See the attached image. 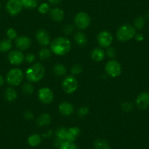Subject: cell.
<instances>
[{
  "label": "cell",
  "instance_id": "cell-1",
  "mask_svg": "<svg viewBox=\"0 0 149 149\" xmlns=\"http://www.w3.org/2000/svg\"><path fill=\"white\" fill-rule=\"evenodd\" d=\"M51 48L56 55H65L71 49V42L66 37H58L51 42Z\"/></svg>",
  "mask_w": 149,
  "mask_h": 149
},
{
  "label": "cell",
  "instance_id": "cell-2",
  "mask_svg": "<svg viewBox=\"0 0 149 149\" xmlns=\"http://www.w3.org/2000/svg\"><path fill=\"white\" fill-rule=\"evenodd\" d=\"M45 74V68L40 63L30 67L26 72V76L30 82H38L42 79Z\"/></svg>",
  "mask_w": 149,
  "mask_h": 149
},
{
  "label": "cell",
  "instance_id": "cell-3",
  "mask_svg": "<svg viewBox=\"0 0 149 149\" xmlns=\"http://www.w3.org/2000/svg\"><path fill=\"white\" fill-rule=\"evenodd\" d=\"M136 34V29L131 24H124L117 31V39L121 42L130 40Z\"/></svg>",
  "mask_w": 149,
  "mask_h": 149
},
{
  "label": "cell",
  "instance_id": "cell-4",
  "mask_svg": "<svg viewBox=\"0 0 149 149\" xmlns=\"http://www.w3.org/2000/svg\"><path fill=\"white\" fill-rule=\"evenodd\" d=\"M24 78L23 72L18 68H14L8 72L6 76V81L10 86H18Z\"/></svg>",
  "mask_w": 149,
  "mask_h": 149
},
{
  "label": "cell",
  "instance_id": "cell-5",
  "mask_svg": "<svg viewBox=\"0 0 149 149\" xmlns=\"http://www.w3.org/2000/svg\"><path fill=\"white\" fill-rule=\"evenodd\" d=\"M74 24L79 29H86L90 25L91 18L89 15L84 12H80L74 18Z\"/></svg>",
  "mask_w": 149,
  "mask_h": 149
},
{
  "label": "cell",
  "instance_id": "cell-6",
  "mask_svg": "<svg viewBox=\"0 0 149 149\" xmlns=\"http://www.w3.org/2000/svg\"><path fill=\"white\" fill-rule=\"evenodd\" d=\"M78 86V81L74 76H67L62 82V88L67 94H72L76 91Z\"/></svg>",
  "mask_w": 149,
  "mask_h": 149
},
{
  "label": "cell",
  "instance_id": "cell-7",
  "mask_svg": "<svg viewBox=\"0 0 149 149\" xmlns=\"http://www.w3.org/2000/svg\"><path fill=\"white\" fill-rule=\"evenodd\" d=\"M105 71L110 76L113 78L119 76L121 73V67L120 63L116 60L108 61L105 66Z\"/></svg>",
  "mask_w": 149,
  "mask_h": 149
},
{
  "label": "cell",
  "instance_id": "cell-8",
  "mask_svg": "<svg viewBox=\"0 0 149 149\" xmlns=\"http://www.w3.org/2000/svg\"><path fill=\"white\" fill-rule=\"evenodd\" d=\"M23 8L21 0H8L6 4L7 11L11 15H16L21 12Z\"/></svg>",
  "mask_w": 149,
  "mask_h": 149
},
{
  "label": "cell",
  "instance_id": "cell-9",
  "mask_svg": "<svg viewBox=\"0 0 149 149\" xmlns=\"http://www.w3.org/2000/svg\"><path fill=\"white\" fill-rule=\"evenodd\" d=\"M97 41L100 46L107 48L111 45L112 42H113V36L108 31H102L98 34Z\"/></svg>",
  "mask_w": 149,
  "mask_h": 149
},
{
  "label": "cell",
  "instance_id": "cell-10",
  "mask_svg": "<svg viewBox=\"0 0 149 149\" xmlns=\"http://www.w3.org/2000/svg\"><path fill=\"white\" fill-rule=\"evenodd\" d=\"M38 97L44 104H49L54 100V93L50 88H42L38 91Z\"/></svg>",
  "mask_w": 149,
  "mask_h": 149
},
{
  "label": "cell",
  "instance_id": "cell-11",
  "mask_svg": "<svg viewBox=\"0 0 149 149\" xmlns=\"http://www.w3.org/2000/svg\"><path fill=\"white\" fill-rule=\"evenodd\" d=\"M136 105L140 110H146L149 106V93H140L136 99Z\"/></svg>",
  "mask_w": 149,
  "mask_h": 149
},
{
  "label": "cell",
  "instance_id": "cell-12",
  "mask_svg": "<svg viewBox=\"0 0 149 149\" xmlns=\"http://www.w3.org/2000/svg\"><path fill=\"white\" fill-rule=\"evenodd\" d=\"M36 39L37 42L42 45H48L51 42V37L46 30L40 29L36 33Z\"/></svg>",
  "mask_w": 149,
  "mask_h": 149
},
{
  "label": "cell",
  "instance_id": "cell-13",
  "mask_svg": "<svg viewBox=\"0 0 149 149\" xmlns=\"http://www.w3.org/2000/svg\"><path fill=\"white\" fill-rule=\"evenodd\" d=\"M24 57L22 52L19 51H13L8 55V59L11 64L13 65H19L24 61Z\"/></svg>",
  "mask_w": 149,
  "mask_h": 149
},
{
  "label": "cell",
  "instance_id": "cell-14",
  "mask_svg": "<svg viewBox=\"0 0 149 149\" xmlns=\"http://www.w3.org/2000/svg\"><path fill=\"white\" fill-rule=\"evenodd\" d=\"M31 45V41L29 37L22 36L18 37L15 40V45L20 50H26L30 48Z\"/></svg>",
  "mask_w": 149,
  "mask_h": 149
},
{
  "label": "cell",
  "instance_id": "cell-15",
  "mask_svg": "<svg viewBox=\"0 0 149 149\" xmlns=\"http://www.w3.org/2000/svg\"><path fill=\"white\" fill-rule=\"evenodd\" d=\"M50 17L52 20L56 22H60L64 18V13L61 9L58 8H55L49 11Z\"/></svg>",
  "mask_w": 149,
  "mask_h": 149
},
{
  "label": "cell",
  "instance_id": "cell-16",
  "mask_svg": "<svg viewBox=\"0 0 149 149\" xmlns=\"http://www.w3.org/2000/svg\"><path fill=\"white\" fill-rule=\"evenodd\" d=\"M81 134V130L78 127H71L70 129H67V138H66V141L71 142L73 143L74 140L78 138V136Z\"/></svg>",
  "mask_w": 149,
  "mask_h": 149
},
{
  "label": "cell",
  "instance_id": "cell-17",
  "mask_svg": "<svg viewBox=\"0 0 149 149\" xmlns=\"http://www.w3.org/2000/svg\"><path fill=\"white\" fill-rule=\"evenodd\" d=\"M58 110H59L61 115L67 116H70L72 113L73 111H74V107L71 103L65 102H62L60 104Z\"/></svg>",
  "mask_w": 149,
  "mask_h": 149
},
{
  "label": "cell",
  "instance_id": "cell-18",
  "mask_svg": "<svg viewBox=\"0 0 149 149\" xmlns=\"http://www.w3.org/2000/svg\"><path fill=\"white\" fill-rule=\"evenodd\" d=\"M104 51L101 48H96L93 49L91 52V57L93 60L95 61H101L104 59Z\"/></svg>",
  "mask_w": 149,
  "mask_h": 149
},
{
  "label": "cell",
  "instance_id": "cell-19",
  "mask_svg": "<svg viewBox=\"0 0 149 149\" xmlns=\"http://www.w3.org/2000/svg\"><path fill=\"white\" fill-rule=\"evenodd\" d=\"M51 122V117L48 113H42L37 119V125L38 127L49 125Z\"/></svg>",
  "mask_w": 149,
  "mask_h": 149
},
{
  "label": "cell",
  "instance_id": "cell-20",
  "mask_svg": "<svg viewBox=\"0 0 149 149\" xmlns=\"http://www.w3.org/2000/svg\"><path fill=\"white\" fill-rule=\"evenodd\" d=\"M74 40L75 41V42H76L77 45L81 47L85 46L87 44V42H88L86 36L82 32H78L74 34Z\"/></svg>",
  "mask_w": 149,
  "mask_h": 149
},
{
  "label": "cell",
  "instance_id": "cell-21",
  "mask_svg": "<svg viewBox=\"0 0 149 149\" xmlns=\"http://www.w3.org/2000/svg\"><path fill=\"white\" fill-rule=\"evenodd\" d=\"M94 146L95 149H110L108 142L104 139H97L94 141Z\"/></svg>",
  "mask_w": 149,
  "mask_h": 149
},
{
  "label": "cell",
  "instance_id": "cell-22",
  "mask_svg": "<svg viewBox=\"0 0 149 149\" xmlns=\"http://www.w3.org/2000/svg\"><path fill=\"white\" fill-rule=\"evenodd\" d=\"M17 96H18V94H17L16 91L13 88H10H10H8L5 90V97L6 98V100H8V101H15L17 99Z\"/></svg>",
  "mask_w": 149,
  "mask_h": 149
},
{
  "label": "cell",
  "instance_id": "cell-23",
  "mask_svg": "<svg viewBox=\"0 0 149 149\" xmlns=\"http://www.w3.org/2000/svg\"><path fill=\"white\" fill-rule=\"evenodd\" d=\"M53 70L56 75L57 76H63L67 73V69L65 66L61 64H56L53 67Z\"/></svg>",
  "mask_w": 149,
  "mask_h": 149
},
{
  "label": "cell",
  "instance_id": "cell-24",
  "mask_svg": "<svg viewBox=\"0 0 149 149\" xmlns=\"http://www.w3.org/2000/svg\"><path fill=\"white\" fill-rule=\"evenodd\" d=\"M12 48V41L10 39H5L0 41V52H8Z\"/></svg>",
  "mask_w": 149,
  "mask_h": 149
},
{
  "label": "cell",
  "instance_id": "cell-25",
  "mask_svg": "<svg viewBox=\"0 0 149 149\" xmlns=\"http://www.w3.org/2000/svg\"><path fill=\"white\" fill-rule=\"evenodd\" d=\"M28 143L29 146H32V147H36V146H39L41 143V137L39 134H34L30 136L28 138Z\"/></svg>",
  "mask_w": 149,
  "mask_h": 149
},
{
  "label": "cell",
  "instance_id": "cell-26",
  "mask_svg": "<svg viewBox=\"0 0 149 149\" xmlns=\"http://www.w3.org/2000/svg\"><path fill=\"white\" fill-rule=\"evenodd\" d=\"M22 3L23 8H25L26 9L31 10L37 8L38 5L37 0H21Z\"/></svg>",
  "mask_w": 149,
  "mask_h": 149
},
{
  "label": "cell",
  "instance_id": "cell-27",
  "mask_svg": "<svg viewBox=\"0 0 149 149\" xmlns=\"http://www.w3.org/2000/svg\"><path fill=\"white\" fill-rule=\"evenodd\" d=\"M146 24V21H145V18L142 16H138L134 19V28L137 29L139 30L143 29V27L145 26Z\"/></svg>",
  "mask_w": 149,
  "mask_h": 149
},
{
  "label": "cell",
  "instance_id": "cell-28",
  "mask_svg": "<svg viewBox=\"0 0 149 149\" xmlns=\"http://www.w3.org/2000/svg\"><path fill=\"white\" fill-rule=\"evenodd\" d=\"M40 58L42 60H46L51 56V51L48 48H43L39 53Z\"/></svg>",
  "mask_w": 149,
  "mask_h": 149
},
{
  "label": "cell",
  "instance_id": "cell-29",
  "mask_svg": "<svg viewBox=\"0 0 149 149\" xmlns=\"http://www.w3.org/2000/svg\"><path fill=\"white\" fill-rule=\"evenodd\" d=\"M67 129L64 128V127H61L58 129L56 131V135L58 138L61 139V140L66 141V138H67Z\"/></svg>",
  "mask_w": 149,
  "mask_h": 149
},
{
  "label": "cell",
  "instance_id": "cell-30",
  "mask_svg": "<svg viewBox=\"0 0 149 149\" xmlns=\"http://www.w3.org/2000/svg\"><path fill=\"white\" fill-rule=\"evenodd\" d=\"M22 91L26 95H29L34 92V88H33L32 85L29 83H26L22 87Z\"/></svg>",
  "mask_w": 149,
  "mask_h": 149
},
{
  "label": "cell",
  "instance_id": "cell-31",
  "mask_svg": "<svg viewBox=\"0 0 149 149\" xmlns=\"http://www.w3.org/2000/svg\"><path fill=\"white\" fill-rule=\"evenodd\" d=\"M60 149H78L76 145L68 141H64L59 148Z\"/></svg>",
  "mask_w": 149,
  "mask_h": 149
},
{
  "label": "cell",
  "instance_id": "cell-32",
  "mask_svg": "<svg viewBox=\"0 0 149 149\" xmlns=\"http://www.w3.org/2000/svg\"><path fill=\"white\" fill-rule=\"evenodd\" d=\"M51 10H50V6L47 3H42L39 7H38V11L42 14H45Z\"/></svg>",
  "mask_w": 149,
  "mask_h": 149
},
{
  "label": "cell",
  "instance_id": "cell-33",
  "mask_svg": "<svg viewBox=\"0 0 149 149\" xmlns=\"http://www.w3.org/2000/svg\"><path fill=\"white\" fill-rule=\"evenodd\" d=\"M82 67L80 64H77L72 66V67L71 68V72L73 74H79L80 73L82 72Z\"/></svg>",
  "mask_w": 149,
  "mask_h": 149
},
{
  "label": "cell",
  "instance_id": "cell-34",
  "mask_svg": "<svg viewBox=\"0 0 149 149\" xmlns=\"http://www.w3.org/2000/svg\"><path fill=\"white\" fill-rule=\"evenodd\" d=\"M7 35H8V39L10 40L15 39L17 37V31H15L14 29L10 28L9 29H8V31H7Z\"/></svg>",
  "mask_w": 149,
  "mask_h": 149
},
{
  "label": "cell",
  "instance_id": "cell-35",
  "mask_svg": "<svg viewBox=\"0 0 149 149\" xmlns=\"http://www.w3.org/2000/svg\"><path fill=\"white\" fill-rule=\"evenodd\" d=\"M74 27L72 25H71V24H67V25L64 26L62 31L65 34H70L74 31Z\"/></svg>",
  "mask_w": 149,
  "mask_h": 149
},
{
  "label": "cell",
  "instance_id": "cell-36",
  "mask_svg": "<svg viewBox=\"0 0 149 149\" xmlns=\"http://www.w3.org/2000/svg\"><path fill=\"white\" fill-rule=\"evenodd\" d=\"M88 111H89V109L88 107H82L78 109V115L80 117H84L88 113Z\"/></svg>",
  "mask_w": 149,
  "mask_h": 149
},
{
  "label": "cell",
  "instance_id": "cell-37",
  "mask_svg": "<svg viewBox=\"0 0 149 149\" xmlns=\"http://www.w3.org/2000/svg\"><path fill=\"white\" fill-rule=\"evenodd\" d=\"M121 108L126 112H130L133 109V104L131 102H124L121 104Z\"/></svg>",
  "mask_w": 149,
  "mask_h": 149
},
{
  "label": "cell",
  "instance_id": "cell-38",
  "mask_svg": "<svg viewBox=\"0 0 149 149\" xmlns=\"http://www.w3.org/2000/svg\"><path fill=\"white\" fill-rule=\"evenodd\" d=\"M107 55L109 58H113L116 55V50L113 48H109L107 50Z\"/></svg>",
  "mask_w": 149,
  "mask_h": 149
},
{
  "label": "cell",
  "instance_id": "cell-39",
  "mask_svg": "<svg viewBox=\"0 0 149 149\" xmlns=\"http://www.w3.org/2000/svg\"><path fill=\"white\" fill-rule=\"evenodd\" d=\"M25 60L28 63H32L35 61V56L34 54H28L25 57Z\"/></svg>",
  "mask_w": 149,
  "mask_h": 149
},
{
  "label": "cell",
  "instance_id": "cell-40",
  "mask_svg": "<svg viewBox=\"0 0 149 149\" xmlns=\"http://www.w3.org/2000/svg\"><path fill=\"white\" fill-rule=\"evenodd\" d=\"M24 118L28 120L31 119V118H33V114L30 111H26L24 113Z\"/></svg>",
  "mask_w": 149,
  "mask_h": 149
},
{
  "label": "cell",
  "instance_id": "cell-41",
  "mask_svg": "<svg viewBox=\"0 0 149 149\" xmlns=\"http://www.w3.org/2000/svg\"><path fill=\"white\" fill-rule=\"evenodd\" d=\"M134 37H135V39L137 41H142L143 40V38H144V37H143V35L141 34V33L136 34Z\"/></svg>",
  "mask_w": 149,
  "mask_h": 149
},
{
  "label": "cell",
  "instance_id": "cell-42",
  "mask_svg": "<svg viewBox=\"0 0 149 149\" xmlns=\"http://www.w3.org/2000/svg\"><path fill=\"white\" fill-rule=\"evenodd\" d=\"M48 2H49V3L51 4V5H56L61 3V2H62V0H48Z\"/></svg>",
  "mask_w": 149,
  "mask_h": 149
},
{
  "label": "cell",
  "instance_id": "cell-43",
  "mask_svg": "<svg viewBox=\"0 0 149 149\" xmlns=\"http://www.w3.org/2000/svg\"><path fill=\"white\" fill-rule=\"evenodd\" d=\"M51 134H52V131H51V130H48V131L45 134H43V136L45 137H50Z\"/></svg>",
  "mask_w": 149,
  "mask_h": 149
},
{
  "label": "cell",
  "instance_id": "cell-44",
  "mask_svg": "<svg viewBox=\"0 0 149 149\" xmlns=\"http://www.w3.org/2000/svg\"><path fill=\"white\" fill-rule=\"evenodd\" d=\"M4 82H5V80H4L3 77H2V75L0 74V86H1L3 85Z\"/></svg>",
  "mask_w": 149,
  "mask_h": 149
},
{
  "label": "cell",
  "instance_id": "cell-45",
  "mask_svg": "<svg viewBox=\"0 0 149 149\" xmlns=\"http://www.w3.org/2000/svg\"><path fill=\"white\" fill-rule=\"evenodd\" d=\"M0 7H1V4H0Z\"/></svg>",
  "mask_w": 149,
  "mask_h": 149
}]
</instances>
